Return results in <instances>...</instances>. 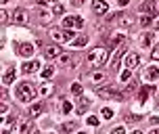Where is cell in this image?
Here are the masks:
<instances>
[{"instance_id":"6da1fadb","label":"cell","mask_w":159,"mask_h":134,"mask_svg":"<svg viewBox=\"0 0 159 134\" xmlns=\"http://www.w3.org/2000/svg\"><path fill=\"white\" fill-rule=\"evenodd\" d=\"M15 95H17V99H19L21 103H30L34 96L38 95V90H36V88H34V84H30V82H21V84L17 86Z\"/></svg>"},{"instance_id":"7a4b0ae2","label":"cell","mask_w":159,"mask_h":134,"mask_svg":"<svg viewBox=\"0 0 159 134\" xmlns=\"http://www.w3.org/2000/svg\"><path fill=\"white\" fill-rule=\"evenodd\" d=\"M107 57H109V53L105 50V48H94V50H90V55H88V63H90V67H94V69H98V67H103L105 63H107Z\"/></svg>"},{"instance_id":"3957f363","label":"cell","mask_w":159,"mask_h":134,"mask_svg":"<svg viewBox=\"0 0 159 134\" xmlns=\"http://www.w3.org/2000/svg\"><path fill=\"white\" fill-rule=\"evenodd\" d=\"M50 36H52L57 42H71L73 40V32L71 30H52Z\"/></svg>"},{"instance_id":"277c9868","label":"cell","mask_w":159,"mask_h":134,"mask_svg":"<svg viewBox=\"0 0 159 134\" xmlns=\"http://www.w3.org/2000/svg\"><path fill=\"white\" fill-rule=\"evenodd\" d=\"M140 13H149V15H159V4L157 0H144L143 4H140Z\"/></svg>"},{"instance_id":"5b68a950","label":"cell","mask_w":159,"mask_h":134,"mask_svg":"<svg viewBox=\"0 0 159 134\" xmlns=\"http://www.w3.org/2000/svg\"><path fill=\"white\" fill-rule=\"evenodd\" d=\"M63 25L65 27H82L84 25V19L78 15H71V17H65L63 19Z\"/></svg>"},{"instance_id":"8992f818","label":"cell","mask_w":159,"mask_h":134,"mask_svg":"<svg viewBox=\"0 0 159 134\" xmlns=\"http://www.w3.org/2000/svg\"><path fill=\"white\" fill-rule=\"evenodd\" d=\"M17 53H19L21 57H32V55H34V44H32V42L17 44Z\"/></svg>"},{"instance_id":"52a82bcc","label":"cell","mask_w":159,"mask_h":134,"mask_svg":"<svg viewBox=\"0 0 159 134\" xmlns=\"http://www.w3.org/2000/svg\"><path fill=\"white\" fill-rule=\"evenodd\" d=\"M92 11H94L96 15H105L109 11V4L105 0H92Z\"/></svg>"},{"instance_id":"ba28073f","label":"cell","mask_w":159,"mask_h":134,"mask_svg":"<svg viewBox=\"0 0 159 134\" xmlns=\"http://www.w3.org/2000/svg\"><path fill=\"white\" fill-rule=\"evenodd\" d=\"M13 21L19 23V25H25V23H27V13H25L23 8H17L15 15H13Z\"/></svg>"},{"instance_id":"9c48e42d","label":"cell","mask_w":159,"mask_h":134,"mask_svg":"<svg viewBox=\"0 0 159 134\" xmlns=\"http://www.w3.org/2000/svg\"><path fill=\"white\" fill-rule=\"evenodd\" d=\"M105 80H107V73H105V71H92V73H90V82L96 84V86L103 84Z\"/></svg>"},{"instance_id":"30bf717a","label":"cell","mask_w":159,"mask_h":134,"mask_svg":"<svg viewBox=\"0 0 159 134\" xmlns=\"http://www.w3.org/2000/svg\"><path fill=\"white\" fill-rule=\"evenodd\" d=\"M144 80H149V82L159 80V67H147V71H144Z\"/></svg>"},{"instance_id":"8fae6325","label":"cell","mask_w":159,"mask_h":134,"mask_svg":"<svg viewBox=\"0 0 159 134\" xmlns=\"http://www.w3.org/2000/svg\"><path fill=\"white\" fill-rule=\"evenodd\" d=\"M138 63H140V57L136 55V53H130V55L126 57V67H130V69H132V67H136Z\"/></svg>"},{"instance_id":"7c38bea8","label":"cell","mask_w":159,"mask_h":134,"mask_svg":"<svg viewBox=\"0 0 159 134\" xmlns=\"http://www.w3.org/2000/svg\"><path fill=\"white\" fill-rule=\"evenodd\" d=\"M13 80H15V69L8 67V69L4 71V76H2V84H4V86H7V84H13Z\"/></svg>"},{"instance_id":"4fadbf2b","label":"cell","mask_w":159,"mask_h":134,"mask_svg":"<svg viewBox=\"0 0 159 134\" xmlns=\"http://www.w3.org/2000/svg\"><path fill=\"white\" fill-rule=\"evenodd\" d=\"M38 67H40V61H27V63H23V73H34Z\"/></svg>"},{"instance_id":"5bb4252c","label":"cell","mask_w":159,"mask_h":134,"mask_svg":"<svg viewBox=\"0 0 159 134\" xmlns=\"http://www.w3.org/2000/svg\"><path fill=\"white\" fill-rule=\"evenodd\" d=\"M153 42H155V34H144L143 38H140V46H143V48H149Z\"/></svg>"},{"instance_id":"9a60e30c","label":"cell","mask_w":159,"mask_h":134,"mask_svg":"<svg viewBox=\"0 0 159 134\" xmlns=\"http://www.w3.org/2000/svg\"><path fill=\"white\" fill-rule=\"evenodd\" d=\"M59 55H61V48H59V46H48L46 53H44V57H46V59H57Z\"/></svg>"},{"instance_id":"2e32d148","label":"cell","mask_w":159,"mask_h":134,"mask_svg":"<svg viewBox=\"0 0 159 134\" xmlns=\"http://www.w3.org/2000/svg\"><path fill=\"white\" fill-rule=\"evenodd\" d=\"M155 23V15H149V13H143V17H140V25L143 27H149V25Z\"/></svg>"},{"instance_id":"e0dca14e","label":"cell","mask_w":159,"mask_h":134,"mask_svg":"<svg viewBox=\"0 0 159 134\" xmlns=\"http://www.w3.org/2000/svg\"><path fill=\"white\" fill-rule=\"evenodd\" d=\"M86 42H88V38L86 36H78V38H73L69 44H71L73 48H82V46H86Z\"/></svg>"},{"instance_id":"ac0fdd59","label":"cell","mask_w":159,"mask_h":134,"mask_svg":"<svg viewBox=\"0 0 159 134\" xmlns=\"http://www.w3.org/2000/svg\"><path fill=\"white\" fill-rule=\"evenodd\" d=\"M124 50H126L124 46H119L117 50H115V55H113V61H111L113 67H119V61H121V55H124Z\"/></svg>"},{"instance_id":"d6986e66","label":"cell","mask_w":159,"mask_h":134,"mask_svg":"<svg viewBox=\"0 0 159 134\" xmlns=\"http://www.w3.org/2000/svg\"><path fill=\"white\" fill-rule=\"evenodd\" d=\"M17 132H19V134L32 132V124H27V122H21V124H19V126H17Z\"/></svg>"},{"instance_id":"ffe728a7","label":"cell","mask_w":159,"mask_h":134,"mask_svg":"<svg viewBox=\"0 0 159 134\" xmlns=\"http://www.w3.org/2000/svg\"><path fill=\"white\" fill-rule=\"evenodd\" d=\"M42 111H44V105H42V103H36V105L30 107V113H32V115H40Z\"/></svg>"},{"instance_id":"44dd1931","label":"cell","mask_w":159,"mask_h":134,"mask_svg":"<svg viewBox=\"0 0 159 134\" xmlns=\"http://www.w3.org/2000/svg\"><path fill=\"white\" fill-rule=\"evenodd\" d=\"M52 73H55V67H52V65H48V67L42 69V78L48 80V78H52Z\"/></svg>"},{"instance_id":"7402d4cb","label":"cell","mask_w":159,"mask_h":134,"mask_svg":"<svg viewBox=\"0 0 159 134\" xmlns=\"http://www.w3.org/2000/svg\"><path fill=\"white\" fill-rule=\"evenodd\" d=\"M88 99L86 96H82V99H80V105H78V113H84V111H86V107H88Z\"/></svg>"},{"instance_id":"603a6c76","label":"cell","mask_w":159,"mask_h":134,"mask_svg":"<svg viewBox=\"0 0 159 134\" xmlns=\"http://www.w3.org/2000/svg\"><path fill=\"white\" fill-rule=\"evenodd\" d=\"M117 19H119V25H121V27H130V25H132V19H130V17L117 15Z\"/></svg>"},{"instance_id":"cb8c5ba5","label":"cell","mask_w":159,"mask_h":134,"mask_svg":"<svg viewBox=\"0 0 159 134\" xmlns=\"http://www.w3.org/2000/svg\"><path fill=\"white\" fill-rule=\"evenodd\" d=\"M50 92H52V86H50V84H42V86H40V95L42 96H48Z\"/></svg>"},{"instance_id":"d4e9b609","label":"cell","mask_w":159,"mask_h":134,"mask_svg":"<svg viewBox=\"0 0 159 134\" xmlns=\"http://www.w3.org/2000/svg\"><path fill=\"white\" fill-rule=\"evenodd\" d=\"M63 13H65L63 4H59V2H55V4H52V15H63Z\"/></svg>"},{"instance_id":"484cf974","label":"cell","mask_w":159,"mask_h":134,"mask_svg":"<svg viewBox=\"0 0 159 134\" xmlns=\"http://www.w3.org/2000/svg\"><path fill=\"white\" fill-rule=\"evenodd\" d=\"M101 115H103L105 119H111V118H113V109H109V107H103V111H101Z\"/></svg>"},{"instance_id":"4316f807","label":"cell","mask_w":159,"mask_h":134,"mask_svg":"<svg viewBox=\"0 0 159 134\" xmlns=\"http://www.w3.org/2000/svg\"><path fill=\"white\" fill-rule=\"evenodd\" d=\"M130 76H132V73H130V67H128L126 71H121V73H119V80H121V82H128Z\"/></svg>"},{"instance_id":"83f0119b","label":"cell","mask_w":159,"mask_h":134,"mask_svg":"<svg viewBox=\"0 0 159 134\" xmlns=\"http://www.w3.org/2000/svg\"><path fill=\"white\" fill-rule=\"evenodd\" d=\"M75 128H78V126H75V122H67V124H63L65 132H71V130H75Z\"/></svg>"},{"instance_id":"f1b7e54d","label":"cell","mask_w":159,"mask_h":134,"mask_svg":"<svg viewBox=\"0 0 159 134\" xmlns=\"http://www.w3.org/2000/svg\"><path fill=\"white\" fill-rule=\"evenodd\" d=\"M11 124H13V119H7V122L2 124V132H4V134L11 132Z\"/></svg>"},{"instance_id":"f546056e","label":"cell","mask_w":159,"mask_h":134,"mask_svg":"<svg viewBox=\"0 0 159 134\" xmlns=\"http://www.w3.org/2000/svg\"><path fill=\"white\" fill-rule=\"evenodd\" d=\"M71 109H73V105L69 101H65L63 103V113H71Z\"/></svg>"},{"instance_id":"4dcf8cb0","label":"cell","mask_w":159,"mask_h":134,"mask_svg":"<svg viewBox=\"0 0 159 134\" xmlns=\"http://www.w3.org/2000/svg\"><path fill=\"white\" fill-rule=\"evenodd\" d=\"M121 40H124V34H113V36H111V42H115V44H117V42H121Z\"/></svg>"},{"instance_id":"1f68e13d","label":"cell","mask_w":159,"mask_h":134,"mask_svg":"<svg viewBox=\"0 0 159 134\" xmlns=\"http://www.w3.org/2000/svg\"><path fill=\"white\" fill-rule=\"evenodd\" d=\"M86 122H88V126H98V118H94V115H90Z\"/></svg>"},{"instance_id":"d6a6232c","label":"cell","mask_w":159,"mask_h":134,"mask_svg":"<svg viewBox=\"0 0 159 134\" xmlns=\"http://www.w3.org/2000/svg\"><path fill=\"white\" fill-rule=\"evenodd\" d=\"M71 92L73 95H82V86L80 84H71Z\"/></svg>"},{"instance_id":"836d02e7","label":"cell","mask_w":159,"mask_h":134,"mask_svg":"<svg viewBox=\"0 0 159 134\" xmlns=\"http://www.w3.org/2000/svg\"><path fill=\"white\" fill-rule=\"evenodd\" d=\"M151 57H153V61H159V44H157V46H155V48H153Z\"/></svg>"},{"instance_id":"e575fe53","label":"cell","mask_w":159,"mask_h":134,"mask_svg":"<svg viewBox=\"0 0 159 134\" xmlns=\"http://www.w3.org/2000/svg\"><path fill=\"white\" fill-rule=\"evenodd\" d=\"M59 63H69V55H59Z\"/></svg>"},{"instance_id":"d590c367","label":"cell","mask_w":159,"mask_h":134,"mask_svg":"<svg viewBox=\"0 0 159 134\" xmlns=\"http://www.w3.org/2000/svg\"><path fill=\"white\" fill-rule=\"evenodd\" d=\"M0 111H2V115H7V113H8V105H7V103L0 105Z\"/></svg>"},{"instance_id":"8d00e7d4","label":"cell","mask_w":159,"mask_h":134,"mask_svg":"<svg viewBox=\"0 0 159 134\" xmlns=\"http://www.w3.org/2000/svg\"><path fill=\"white\" fill-rule=\"evenodd\" d=\"M138 101H140V103H144V101H147V90H143V92L138 95Z\"/></svg>"},{"instance_id":"74e56055","label":"cell","mask_w":159,"mask_h":134,"mask_svg":"<svg viewBox=\"0 0 159 134\" xmlns=\"http://www.w3.org/2000/svg\"><path fill=\"white\" fill-rule=\"evenodd\" d=\"M7 21H8V13H7V11H2V23H7Z\"/></svg>"},{"instance_id":"f35d334b","label":"cell","mask_w":159,"mask_h":134,"mask_svg":"<svg viewBox=\"0 0 159 134\" xmlns=\"http://www.w3.org/2000/svg\"><path fill=\"white\" fill-rule=\"evenodd\" d=\"M57 0H40V4H55Z\"/></svg>"},{"instance_id":"ab89813d","label":"cell","mask_w":159,"mask_h":134,"mask_svg":"<svg viewBox=\"0 0 159 134\" xmlns=\"http://www.w3.org/2000/svg\"><path fill=\"white\" fill-rule=\"evenodd\" d=\"M73 4H75V7H82V4H84V2H86V0H71Z\"/></svg>"},{"instance_id":"60d3db41","label":"cell","mask_w":159,"mask_h":134,"mask_svg":"<svg viewBox=\"0 0 159 134\" xmlns=\"http://www.w3.org/2000/svg\"><path fill=\"white\" fill-rule=\"evenodd\" d=\"M130 4V0H119V7H128Z\"/></svg>"}]
</instances>
